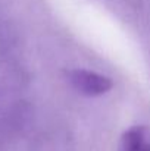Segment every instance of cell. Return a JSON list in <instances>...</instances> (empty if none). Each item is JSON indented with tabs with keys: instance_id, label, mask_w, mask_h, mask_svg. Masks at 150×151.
<instances>
[{
	"instance_id": "1",
	"label": "cell",
	"mask_w": 150,
	"mask_h": 151,
	"mask_svg": "<svg viewBox=\"0 0 150 151\" xmlns=\"http://www.w3.org/2000/svg\"><path fill=\"white\" fill-rule=\"evenodd\" d=\"M66 81L72 90L86 97H100L109 93L113 82L109 76L90 69H69L66 72Z\"/></svg>"
},
{
	"instance_id": "2",
	"label": "cell",
	"mask_w": 150,
	"mask_h": 151,
	"mask_svg": "<svg viewBox=\"0 0 150 151\" xmlns=\"http://www.w3.org/2000/svg\"><path fill=\"white\" fill-rule=\"evenodd\" d=\"M116 151H150V126L133 125L125 129Z\"/></svg>"
}]
</instances>
